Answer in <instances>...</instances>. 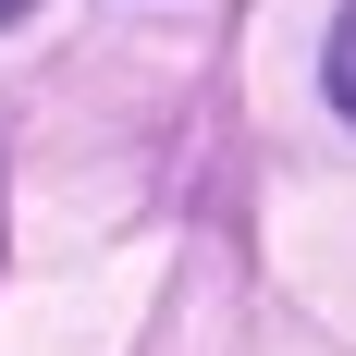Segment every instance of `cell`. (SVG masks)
<instances>
[{"label":"cell","instance_id":"6da1fadb","mask_svg":"<svg viewBox=\"0 0 356 356\" xmlns=\"http://www.w3.org/2000/svg\"><path fill=\"white\" fill-rule=\"evenodd\" d=\"M332 111H344V123H356V0H344V13H332Z\"/></svg>","mask_w":356,"mask_h":356},{"label":"cell","instance_id":"7a4b0ae2","mask_svg":"<svg viewBox=\"0 0 356 356\" xmlns=\"http://www.w3.org/2000/svg\"><path fill=\"white\" fill-rule=\"evenodd\" d=\"M25 13H37V0H0V25H25Z\"/></svg>","mask_w":356,"mask_h":356}]
</instances>
